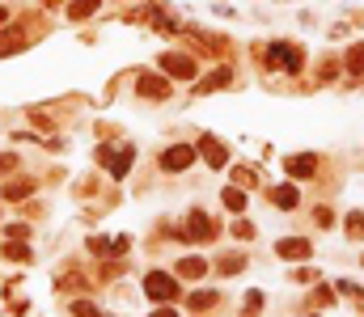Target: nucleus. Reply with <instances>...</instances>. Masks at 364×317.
Here are the masks:
<instances>
[{
	"instance_id": "nucleus-1",
	"label": "nucleus",
	"mask_w": 364,
	"mask_h": 317,
	"mask_svg": "<svg viewBox=\"0 0 364 317\" xmlns=\"http://www.w3.org/2000/svg\"><path fill=\"white\" fill-rule=\"evenodd\" d=\"M267 64L271 68H284V73H301V51H296L292 43H276L267 51Z\"/></svg>"
},
{
	"instance_id": "nucleus-2",
	"label": "nucleus",
	"mask_w": 364,
	"mask_h": 317,
	"mask_svg": "<svg viewBox=\"0 0 364 317\" xmlns=\"http://www.w3.org/2000/svg\"><path fill=\"white\" fill-rule=\"evenodd\" d=\"M144 292H149L153 300H174V296H178V284H174V275L153 271V275L144 279Z\"/></svg>"
},
{
	"instance_id": "nucleus-3",
	"label": "nucleus",
	"mask_w": 364,
	"mask_h": 317,
	"mask_svg": "<svg viewBox=\"0 0 364 317\" xmlns=\"http://www.w3.org/2000/svg\"><path fill=\"white\" fill-rule=\"evenodd\" d=\"M161 68H165L170 77H178V81H191V77H195V59H191V55H178V51H165V55H161Z\"/></svg>"
},
{
	"instance_id": "nucleus-4",
	"label": "nucleus",
	"mask_w": 364,
	"mask_h": 317,
	"mask_svg": "<svg viewBox=\"0 0 364 317\" xmlns=\"http://www.w3.org/2000/svg\"><path fill=\"white\" fill-rule=\"evenodd\" d=\"M97 157H102V165H111V173H115V178H127V169H131V161H136V148H119V153H97Z\"/></svg>"
},
{
	"instance_id": "nucleus-5",
	"label": "nucleus",
	"mask_w": 364,
	"mask_h": 317,
	"mask_svg": "<svg viewBox=\"0 0 364 317\" xmlns=\"http://www.w3.org/2000/svg\"><path fill=\"white\" fill-rule=\"evenodd\" d=\"M212 233H216V224L204 216V211H191V216H186V237L191 241H208Z\"/></svg>"
},
{
	"instance_id": "nucleus-6",
	"label": "nucleus",
	"mask_w": 364,
	"mask_h": 317,
	"mask_svg": "<svg viewBox=\"0 0 364 317\" xmlns=\"http://www.w3.org/2000/svg\"><path fill=\"white\" fill-rule=\"evenodd\" d=\"M191 161H195V148H186V144H174V148L161 153V165L165 169H186Z\"/></svg>"
},
{
	"instance_id": "nucleus-7",
	"label": "nucleus",
	"mask_w": 364,
	"mask_h": 317,
	"mask_svg": "<svg viewBox=\"0 0 364 317\" xmlns=\"http://www.w3.org/2000/svg\"><path fill=\"white\" fill-rule=\"evenodd\" d=\"M276 254L280 258H309V241L305 237H284V241H276Z\"/></svg>"
},
{
	"instance_id": "nucleus-8",
	"label": "nucleus",
	"mask_w": 364,
	"mask_h": 317,
	"mask_svg": "<svg viewBox=\"0 0 364 317\" xmlns=\"http://www.w3.org/2000/svg\"><path fill=\"white\" fill-rule=\"evenodd\" d=\"M200 153L208 157V165H212V169H224V161H229V153L220 148V140H212V135H204V140H200Z\"/></svg>"
},
{
	"instance_id": "nucleus-9",
	"label": "nucleus",
	"mask_w": 364,
	"mask_h": 317,
	"mask_svg": "<svg viewBox=\"0 0 364 317\" xmlns=\"http://www.w3.org/2000/svg\"><path fill=\"white\" fill-rule=\"evenodd\" d=\"M284 165H288V173H292V178H314V169H318V161H314L309 153H301V157H288Z\"/></svg>"
},
{
	"instance_id": "nucleus-10",
	"label": "nucleus",
	"mask_w": 364,
	"mask_h": 317,
	"mask_svg": "<svg viewBox=\"0 0 364 317\" xmlns=\"http://www.w3.org/2000/svg\"><path fill=\"white\" fill-rule=\"evenodd\" d=\"M136 89H140L144 97H165V93H170V81H161V77H153V73H144V77L136 81Z\"/></svg>"
},
{
	"instance_id": "nucleus-11",
	"label": "nucleus",
	"mask_w": 364,
	"mask_h": 317,
	"mask_svg": "<svg viewBox=\"0 0 364 317\" xmlns=\"http://www.w3.org/2000/svg\"><path fill=\"white\" fill-rule=\"evenodd\" d=\"M21 47H26V39L17 30H0V55H17Z\"/></svg>"
},
{
	"instance_id": "nucleus-12",
	"label": "nucleus",
	"mask_w": 364,
	"mask_h": 317,
	"mask_svg": "<svg viewBox=\"0 0 364 317\" xmlns=\"http://www.w3.org/2000/svg\"><path fill=\"white\" fill-rule=\"evenodd\" d=\"M204 271H208L204 258H182V262H178V275H182V279H200Z\"/></svg>"
},
{
	"instance_id": "nucleus-13",
	"label": "nucleus",
	"mask_w": 364,
	"mask_h": 317,
	"mask_svg": "<svg viewBox=\"0 0 364 317\" xmlns=\"http://www.w3.org/2000/svg\"><path fill=\"white\" fill-rule=\"evenodd\" d=\"M30 195H35V182H26V178H17V182L5 186V199H30Z\"/></svg>"
},
{
	"instance_id": "nucleus-14",
	"label": "nucleus",
	"mask_w": 364,
	"mask_h": 317,
	"mask_svg": "<svg viewBox=\"0 0 364 317\" xmlns=\"http://www.w3.org/2000/svg\"><path fill=\"white\" fill-rule=\"evenodd\" d=\"M224 207H229V211H246V191H242V186H229V191H224Z\"/></svg>"
},
{
	"instance_id": "nucleus-15",
	"label": "nucleus",
	"mask_w": 364,
	"mask_h": 317,
	"mask_svg": "<svg viewBox=\"0 0 364 317\" xmlns=\"http://www.w3.org/2000/svg\"><path fill=\"white\" fill-rule=\"evenodd\" d=\"M271 199H276L284 211H292V207H296V186H280V191H271Z\"/></svg>"
},
{
	"instance_id": "nucleus-16",
	"label": "nucleus",
	"mask_w": 364,
	"mask_h": 317,
	"mask_svg": "<svg viewBox=\"0 0 364 317\" xmlns=\"http://www.w3.org/2000/svg\"><path fill=\"white\" fill-rule=\"evenodd\" d=\"M347 73H352V77H360V73H364V43L347 51Z\"/></svg>"
},
{
	"instance_id": "nucleus-17",
	"label": "nucleus",
	"mask_w": 364,
	"mask_h": 317,
	"mask_svg": "<svg viewBox=\"0 0 364 317\" xmlns=\"http://www.w3.org/2000/svg\"><path fill=\"white\" fill-rule=\"evenodd\" d=\"M224 85H229V68H216V73L200 85V93H208V89H224Z\"/></svg>"
},
{
	"instance_id": "nucleus-18",
	"label": "nucleus",
	"mask_w": 364,
	"mask_h": 317,
	"mask_svg": "<svg viewBox=\"0 0 364 317\" xmlns=\"http://www.w3.org/2000/svg\"><path fill=\"white\" fill-rule=\"evenodd\" d=\"M212 305H216V292H195V296H191V309H195V313H204V309H212Z\"/></svg>"
},
{
	"instance_id": "nucleus-19",
	"label": "nucleus",
	"mask_w": 364,
	"mask_h": 317,
	"mask_svg": "<svg viewBox=\"0 0 364 317\" xmlns=\"http://www.w3.org/2000/svg\"><path fill=\"white\" fill-rule=\"evenodd\" d=\"M5 254H9V258H13V262H26V258H30V250H26V245H21V237H17V241H9V245H5Z\"/></svg>"
},
{
	"instance_id": "nucleus-20",
	"label": "nucleus",
	"mask_w": 364,
	"mask_h": 317,
	"mask_svg": "<svg viewBox=\"0 0 364 317\" xmlns=\"http://www.w3.org/2000/svg\"><path fill=\"white\" fill-rule=\"evenodd\" d=\"M93 9H97V0H77V5H73V17H77V21H85Z\"/></svg>"
},
{
	"instance_id": "nucleus-21",
	"label": "nucleus",
	"mask_w": 364,
	"mask_h": 317,
	"mask_svg": "<svg viewBox=\"0 0 364 317\" xmlns=\"http://www.w3.org/2000/svg\"><path fill=\"white\" fill-rule=\"evenodd\" d=\"M73 313H77V317H102V313H97L89 300H77V305H73Z\"/></svg>"
},
{
	"instance_id": "nucleus-22",
	"label": "nucleus",
	"mask_w": 364,
	"mask_h": 317,
	"mask_svg": "<svg viewBox=\"0 0 364 317\" xmlns=\"http://www.w3.org/2000/svg\"><path fill=\"white\" fill-rule=\"evenodd\" d=\"M258 309H262V292H250L246 296V313H258Z\"/></svg>"
},
{
	"instance_id": "nucleus-23",
	"label": "nucleus",
	"mask_w": 364,
	"mask_h": 317,
	"mask_svg": "<svg viewBox=\"0 0 364 317\" xmlns=\"http://www.w3.org/2000/svg\"><path fill=\"white\" fill-rule=\"evenodd\" d=\"M347 233H352V237H364V216H352V220H347Z\"/></svg>"
},
{
	"instance_id": "nucleus-24",
	"label": "nucleus",
	"mask_w": 364,
	"mask_h": 317,
	"mask_svg": "<svg viewBox=\"0 0 364 317\" xmlns=\"http://www.w3.org/2000/svg\"><path fill=\"white\" fill-rule=\"evenodd\" d=\"M220 271H224V275H233V271H242V258H220Z\"/></svg>"
},
{
	"instance_id": "nucleus-25",
	"label": "nucleus",
	"mask_w": 364,
	"mask_h": 317,
	"mask_svg": "<svg viewBox=\"0 0 364 317\" xmlns=\"http://www.w3.org/2000/svg\"><path fill=\"white\" fill-rule=\"evenodd\" d=\"M233 233H238V237H254V224H246V220H238V224H233Z\"/></svg>"
},
{
	"instance_id": "nucleus-26",
	"label": "nucleus",
	"mask_w": 364,
	"mask_h": 317,
	"mask_svg": "<svg viewBox=\"0 0 364 317\" xmlns=\"http://www.w3.org/2000/svg\"><path fill=\"white\" fill-rule=\"evenodd\" d=\"M314 216H318V224H322V229H330V220H335V216H330V211H326V207H318V211H314Z\"/></svg>"
},
{
	"instance_id": "nucleus-27",
	"label": "nucleus",
	"mask_w": 364,
	"mask_h": 317,
	"mask_svg": "<svg viewBox=\"0 0 364 317\" xmlns=\"http://www.w3.org/2000/svg\"><path fill=\"white\" fill-rule=\"evenodd\" d=\"M13 165H17V157H9V153L0 157V173H5V169H13Z\"/></svg>"
},
{
	"instance_id": "nucleus-28",
	"label": "nucleus",
	"mask_w": 364,
	"mask_h": 317,
	"mask_svg": "<svg viewBox=\"0 0 364 317\" xmlns=\"http://www.w3.org/2000/svg\"><path fill=\"white\" fill-rule=\"evenodd\" d=\"M153 317H174V309H157V313H153Z\"/></svg>"
},
{
	"instance_id": "nucleus-29",
	"label": "nucleus",
	"mask_w": 364,
	"mask_h": 317,
	"mask_svg": "<svg viewBox=\"0 0 364 317\" xmlns=\"http://www.w3.org/2000/svg\"><path fill=\"white\" fill-rule=\"evenodd\" d=\"M43 5H59V0H43Z\"/></svg>"
},
{
	"instance_id": "nucleus-30",
	"label": "nucleus",
	"mask_w": 364,
	"mask_h": 317,
	"mask_svg": "<svg viewBox=\"0 0 364 317\" xmlns=\"http://www.w3.org/2000/svg\"><path fill=\"white\" fill-rule=\"evenodd\" d=\"M0 21H5V9H0Z\"/></svg>"
}]
</instances>
